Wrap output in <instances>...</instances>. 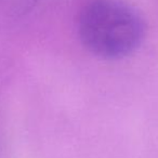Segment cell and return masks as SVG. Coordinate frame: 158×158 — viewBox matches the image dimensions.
I'll use <instances>...</instances> for the list:
<instances>
[{"label":"cell","mask_w":158,"mask_h":158,"mask_svg":"<svg viewBox=\"0 0 158 158\" xmlns=\"http://www.w3.org/2000/svg\"><path fill=\"white\" fill-rule=\"evenodd\" d=\"M82 46L102 60L132 54L145 37V23L134 8L120 0H90L78 18Z\"/></svg>","instance_id":"6da1fadb"}]
</instances>
